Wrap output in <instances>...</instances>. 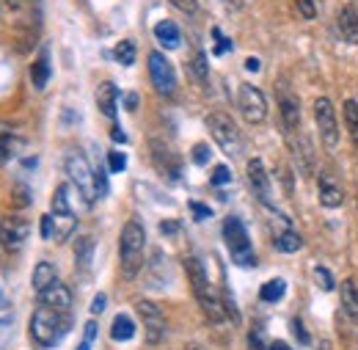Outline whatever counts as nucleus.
I'll return each mask as SVG.
<instances>
[{
	"label": "nucleus",
	"instance_id": "f3484780",
	"mask_svg": "<svg viewBox=\"0 0 358 350\" xmlns=\"http://www.w3.org/2000/svg\"><path fill=\"white\" fill-rule=\"evenodd\" d=\"M116 99H119V91H116V86L110 80L96 86V105H99V111L108 119H116Z\"/></svg>",
	"mask_w": 358,
	"mask_h": 350
},
{
	"label": "nucleus",
	"instance_id": "2f4dec72",
	"mask_svg": "<svg viewBox=\"0 0 358 350\" xmlns=\"http://www.w3.org/2000/svg\"><path fill=\"white\" fill-rule=\"evenodd\" d=\"M11 202H14V207H28V204H31V190H28L22 182H17V185L11 188Z\"/></svg>",
	"mask_w": 358,
	"mask_h": 350
},
{
	"label": "nucleus",
	"instance_id": "c756f323",
	"mask_svg": "<svg viewBox=\"0 0 358 350\" xmlns=\"http://www.w3.org/2000/svg\"><path fill=\"white\" fill-rule=\"evenodd\" d=\"M190 75L199 80V83H207V55L204 52H196L193 61H190Z\"/></svg>",
	"mask_w": 358,
	"mask_h": 350
},
{
	"label": "nucleus",
	"instance_id": "a18cd8bd",
	"mask_svg": "<svg viewBox=\"0 0 358 350\" xmlns=\"http://www.w3.org/2000/svg\"><path fill=\"white\" fill-rule=\"evenodd\" d=\"M105 307H108V298H105V295H96V298L91 301V314H102Z\"/></svg>",
	"mask_w": 358,
	"mask_h": 350
},
{
	"label": "nucleus",
	"instance_id": "0eeeda50",
	"mask_svg": "<svg viewBox=\"0 0 358 350\" xmlns=\"http://www.w3.org/2000/svg\"><path fill=\"white\" fill-rule=\"evenodd\" d=\"M237 108L248 125H262L268 119V99L265 94L251 83H243L237 91Z\"/></svg>",
	"mask_w": 358,
	"mask_h": 350
},
{
	"label": "nucleus",
	"instance_id": "b1692460",
	"mask_svg": "<svg viewBox=\"0 0 358 350\" xmlns=\"http://www.w3.org/2000/svg\"><path fill=\"white\" fill-rule=\"evenodd\" d=\"M52 281H58L55 265H50V262L36 265V270H34V290H36V293H42V290H47Z\"/></svg>",
	"mask_w": 358,
	"mask_h": 350
},
{
	"label": "nucleus",
	"instance_id": "864d4df0",
	"mask_svg": "<svg viewBox=\"0 0 358 350\" xmlns=\"http://www.w3.org/2000/svg\"><path fill=\"white\" fill-rule=\"evenodd\" d=\"M6 3H8L11 11H20V8H22V0H6Z\"/></svg>",
	"mask_w": 358,
	"mask_h": 350
},
{
	"label": "nucleus",
	"instance_id": "f704fd0d",
	"mask_svg": "<svg viewBox=\"0 0 358 350\" xmlns=\"http://www.w3.org/2000/svg\"><path fill=\"white\" fill-rule=\"evenodd\" d=\"M295 8L303 20H314L317 17V3L314 0H295Z\"/></svg>",
	"mask_w": 358,
	"mask_h": 350
},
{
	"label": "nucleus",
	"instance_id": "6e6d98bb",
	"mask_svg": "<svg viewBox=\"0 0 358 350\" xmlns=\"http://www.w3.org/2000/svg\"><path fill=\"white\" fill-rule=\"evenodd\" d=\"M322 350H331V345H322Z\"/></svg>",
	"mask_w": 358,
	"mask_h": 350
},
{
	"label": "nucleus",
	"instance_id": "f03ea898",
	"mask_svg": "<svg viewBox=\"0 0 358 350\" xmlns=\"http://www.w3.org/2000/svg\"><path fill=\"white\" fill-rule=\"evenodd\" d=\"M69 326H72L69 312H58V309H50L39 304V309L31 317V337L42 348H55L64 340V334L69 331Z\"/></svg>",
	"mask_w": 358,
	"mask_h": 350
},
{
	"label": "nucleus",
	"instance_id": "2eb2a0df",
	"mask_svg": "<svg viewBox=\"0 0 358 350\" xmlns=\"http://www.w3.org/2000/svg\"><path fill=\"white\" fill-rule=\"evenodd\" d=\"M39 304L50 309H58V312H69L72 309V293L66 290V284L52 281L47 290L39 293Z\"/></svg>",
	"mask_w": 358,
	"mask_h": 350
},
{
	"label": "nucleus",
	"instance_id": "7ed1b4c3",
	"mask_svg": "<svg viewBox=\"0 0 358 350\" xmlns=\"http://www.w3.org/2000/svg\"><path fill=\"white\" fill-rule=\"evenodd\" d=\"M143 251H146V232L138 220H127L119 237V257H122V273L124 279H135L143 267Z\"/></svg>",
	"mask_w": 358,
	"mask_h": 350
},
{
	"label": "nucleus",
	"instance_id": "20e7f679",
	"mask_svg": "<svg viewBox=\"0 0 358 350\" xmlns=\"http://www.w3.org/2000/svg\"><path fill=\"white\" fill-rule=\"evenodd\" d=\"M224 240L229 246V254L234 265L240 267H254L257 265V257H254V248H251V237L245 232V223L240 218H226L224 220Z\"/></svg>",
	"mask_w": 358,
	"mask_h": 350
},
{
	"label": "nucleus",
	"instance_id": "9b49d317",
	"mask_svg": "<svg viewBox=\"0 0 358 350\" xmlns=\"http://www.w3.org/2000/svg\"><path fill=\"white\" fill-rule=\"evenodd\" d=\"M28 234H31V226H28V220L25 218H20V216H8V218L0 220V243H3L6 248L17 251L20 246H25Z\"/></svg>",
	"mask_w": 358,
	"mask_h": 350
},
{
	"label": "nucleus",
	"instance_id": "412c9836",
	"mask_svg": "<svg viewBox=\"0 0 358 350\" xmlns=\"http://www.w3.org/2000/svg\"><path fill=\"white\" fill-rule=\"evenodd\" d=\"M339 295H342V309L348 312V317L358 323V287H356V281H353V279H348V281L342 284Z\"/></svg>",
	"mask_w": 358,
	"mask_h": 350
},
{
	"label": "nucleus",
	"instance_id": "f257e3e1",
	"mask_svg": "<svg viewBox=\"0 0 358 350\" xmlns=\"http://www.w3.org/2000/svg\"><path fill=\"white\" fill-rule=\"evenodd\" d=\"M185 270H187V279H190V287H193V295H196L199 307L204 309V314H207L213 323H221L226 317V304H224V298L215 293V287L210 284L207 267L201 265V260L187 257V260H185Z\"/></svg>",
	"mask_w": 358,
	"mask_h": 350
},
{
	"label": "nucleus",
	"instance_id": "6e6552de",
	"mask_svg": "<svg viewBox=\"0 0 358 350\" xmlns=\"http://www.w3.org/2000/svg\"><path fill=\"white\" fill-rule=\"evenodd\" d=\"M314 122H317V132L322 135V144L334 149L339 144V122H336V111L328 97L314 99Z\"/></svg>",
	"mask_w": 358,
	"mask_h": 350
},
{
	"label": "nucleus",
	"instance_id": "09e8293b",
	"mask_svg": "<svg viewBox=\"0 0 358 350\" xmlns=\"http://www.w3.org/2000/svg\"><path fill=\"white\" fill-rule=\"evenodd\" d=\"M245 69H248V72H259V58H248V61H245Z\"/></svg>",
	"mask_w": 358,
	"mask_h": 350
},
{
	"label": "nucleus",
	"instance_id": "58836bf2",
	"mask_svg": "<svg viewBox=\"0 0 358 350\" xmlns=\"http://www.w3.org/2000/svg\"><path fill=\"white\" fill-rule=\"evenodd\" d=\"M174 8H179L182 14H196L199 11V3L196 0H169Z\"/></svg>",
	"mask_w": 358,
	"mask_h": 350
},
{
	"label": "nucleus",
	"instance_id": "49530a36",
	"mask_svg": "<svg viewBox=\"0 0 358 350\" xmlns=\"http://www.w3.org/2000/svg\"><path fill=\"white\" fill-rule=\"evenodd\" d=\"M248 348H251V350H265V348H262V334H259L257 328H254V331H251V337H248Z\"/></svg>",
	"mask_w": 358,
	"mask_h": 350
},
{
	"label": "nucleus",
	"instance_id": "1a4fd4ad",
	"mask_svg": "<svg viewBox=\"0 0 358 350\" xmlns=\"http://www.w3.org/2000/svg\"><path fill=\"white\" fill-rule=\"evenodd\" d=\"M149 78H152V86L157 88L163 97H171L177 91V72H174L171 61L163 52L149 55Z\"/></svg>",
	"mask_w": 358,
	"mask_h": 350
},
{
	"label": "nucleus",
	"instance_id": "5701e85b",
	"mask_svg": "<svg viewBox=\"0 0 358 350\" xmlns=\"http://www.w3.org/2000/svg\"><path fill=\"white\" fill-rule=\"evenodd\" d=\"M52 223H55V234H52V237H55L58 243H64V240L75 232V223H78V220H75V213H52Z\"/></svg>",
	"mask_w": 358,
	"mask_h": 350
},
{
	"label": "nucleus",
	"instance_id": "6ab92c4d",
	"mask_svg": "<svg viewBox=\"0 0 358 350\" xmlns=\"http://www.w3.org/2000/svg\"><path fill=\"white\" fill-rule=\"evenodd\" d=\"M50 75H52V69H50V55H47V50H42V55L31 64V83H34V88H36V91H45Z\"/></svg>",
	"mask_w": 358,
	"mask_h": 350
},
{
	"label": "nucleus",
	"instance_id": "f8f14e48",
	"mask_svg": "<svg viewBox=\"0 0 358 350\" xmlns=\"http://www.w3.org/2000/svg\"><path fill=\"white\" fill-rule=\"evenodd\" d=\"M245 172H248V182H251V190L257 193V199L265 207H273V193H270V179H268V172H265V163L259 158H251L248 166H245Z\"/></svg>",
	"mask_w": 358,
	"mask_h": 350
},
{
	"label": "nucleus",
	"instance_id": "4c0bfd02",
	"mask_svg": "<svg viewBox=\"0 0 358 350\" xmlns=\"http://www.w3.org/2000/svg\"><path fill=\"white\" fill-rule=\"evenodd\" d=\"M229 182H231L229 166H215L213 169V185H229Z\"/></svg>",
	"mask_w": 358,
	"mask_h": 350
},
{
	"label": "nucleus",
	"instance_id": "c9c22d12",
	"mask_svg": "<svg viewBox=\"0 0 358 350\" xmlns=\"http://www.w3.org/2000/svg\"><path fill=\"white\" fill-rule=\"evenodd\" d=\"M94 340H96V323L89 320V323H86V328H83V342L78 345V350H91Z\"/></svg>",
	"mask_w": 358,
	"mask_h": 350
},
{
	"label": "nucleus",
	"instance_id": "ddd939ff",
	"mask_svg": "<svg viewBox=\"0 0 358 350\" xmlns=\"http://www.w3.org/2000/svg\"><path fill=\"white\" fill-rule=\"evenodd\" d=\"M278 113H281V125H284L287 135L301 132V102L289 91L278 94Z\"/></svg>",
	"mask_w": 358,
	"mask_h": 350
},
{
	"label": "nucleus",
	"instance_id": "37998d69",
	"mask_svg": "<svg viewBox=\"0 0 358 350\" xmlns=\"http://www.w3.org/2000/svg\"><path fill=\"white\" fill-rule=\"evenodd\" d=\"M94 182H96V199L105 196V193H108V179H105V174L96 172V174H94Z\"/></svg>",
	"mask_w": 358,
	"mask_h": 350
},
{
	"label": "nucleus",
	"instance_id": "aec40b11",
	"mask_svg": "<svg viewBox=\"0 0 358 350\" xmlns=\"http://www.w3.org/2000/svg\"><path fill=\"white\" fill-rule=\"evenodd\" d=\"M110 337L116 342H130L135 337V323L130 314H116L113 317V326H110Z\"/></svg>",
	"mask_w": 358,
	"mask_h": 350
},
{
	"label": "nucleus",
	"instance_id": "39448f33",
	"mask_svg": "<svg viewBox=\"0 0 358 350\" xmlns=\"http://www.w3.org/2000/svg\"><path fill=\"white\" fill-rule=\"evenodd\" d=\"M207 130L215 138V144L224 149L226 158H243V135L237 130V125L226 116V113H210L207 116Z\"/></svg>",
	"mask_w": 358,
	"mask_h": 350
},
{
	"label": "nucleus",
	"instance_id": "a878e982",
	"mask_svg": "<svg viewBox=\"0 0 358 350\" xmlns=\"http://www.w3.org/2000/svg\"><path fill=\"white\" fill-rule=\"evenodd\" d=\"M91 254H94V237L83 234L78 243H75V262L80 270H89L91 267Z\"/></svg>",
	"mask_w": 358,
	"mask_h": 350
},
{
	"label": "nucleus",
	"instance_id": "8fccbe9b",
	"mask_svg": "<svg viewBox=\"0 0 358 350\" xmlns=\"http://www.w3.org/2000/svg\"><path fill=\"white\" fill-rule=\"evenodd\" d=\"M110 135H113V141H119V144H124V141H127V135L122 132V127H113V132H110Z\"/></svg>",
	"mask_w": 358,
	"mask_h": 350
},
{
	"label": "nucleus",
	"instance_id": "79ce46f5",
	"mask_svg": "<svg viewBox=\"0 0 358 350\" xmlns=\"http://www.w3.org/2000/svg\"><path fill=\"white\" fill-rule=\"evenodd\" d=\"M292 328H295V337L303 342V345H309L312 340H309V334H306V328H303V323L301 320H292Z\"/></svg>",
	"mask_w": 358,
	"mask_h": 350
},
{
	"label": "nucleus",
	"instance_id": "9d476101",
	"mask_svg": "<svg viewBox=\"0 0 358 350\" xmlns=\"http://www.w3.org/2000/svg\"><path fill=\"white\" fill-rule=\"evenodd\" d=\"M135 312L141 314V323H143V331H146V342L149 345H157L163 342L166 337V317H163V309L152 301H138Z\"/></svg>",
	"mask_w": 358,
	"mask_h": 350
},
{
	"label": "nucleus",
	"instance_id": "423d86ee",
	"mask_svg": "<svg viewBox=\"0 0 358 350\" xmlns=\"http://www.w3.org/2000/svg\"><path fill=\"white\" fill-rule=\"evenodd\" d=\"M66 174L75 182V188L83 193L86 204H94V199H96V182H94V172H91L89 160L83 158V152H78V149H69L66 152Z\"/></svg>",
	"mask_w": 358,
	"mask_h": 350
},
{
	"label": "nucleus",
	"instance_id": "4468645a",
	"mask_svg": "<svg viewBox=\"0 0 358 350\" xmlns=\"http://www.w3.org/2000/svg\"><path fill=\"white\" fill-rule=\"evenodd\" d=\"M336 31L345 42L358 44V6L356 3H348L339 8L336 14Z\"/></svg>",
	"mask_w": 358,
	"mask_h": 350
},
{
	"label": "nucleus",
	"instance_id": "cd10ccee",
	"mask_svg": "<svg viewBox=\"0 0 358 350\" xmlns=\"http://www.w3.org/2000/svg\"><path fill=\"white\" fill-rule=\"evenodd\" d=\"M342 113H345V125H348V130L353 135V141L358 144V102L356 99H345Z\"/></svg>",
	"mask_w": 358,
	"mask_h": 350
},
{
	"label": "nucleus",
	"instance_id": "dca6fc26",
	"mask_svg": "<svg viewBox=\"0 0 358 350\" xmlns=\"http://www.w3.org/2000/svg\"><path fill=\"white\" fill-rule=\"evenodd\" d=\"M317 196H320V204L328 207V210H336V207L342 204V199H345L342 190H339V185L328 174L320 176V182H317Z\"/></svg>",
	"mask_w": 358,
	"mask_h": 350
},
{
	"label": "nucleus",
	"instance_id": "bb28decb",
	"mask_svg": "<svg viewBox=\"0 0 358 350\" xmlns=\"http://www.w3.org/2000/svg\"><path fill=\"white\" fill-rule=\"evenodd\" d=\"M14 146H17V132H14L11 125L0 122V163L14 155Z\"/></svg>",
	"mask_w": 358,
	"mask_h": 350
},
{
	"label": "nucleus",
	"instance_id": "de8ad7c7",
	"mask_svg": "<svg viewBox=\"0 0 358 350\" xmlns=\"http://www.w3.org/2000/svg\"><path fill=\"white\" fill-rule=\"evenodd\" d=\"M160 232H163V234H174V232H177V220H163V223H160Z\"/></svg>",
	"mask_w": 358,
	"mask_h": 350
},
{
	"label": "nucleus",
	"instance_id": "c85d7f7f",
	"mask_svg": "<svg viewBox=\"0 0 358 350\" xmlns=\"http://www.w3.org/2000/svg\"><path fill=\"white\" fill-rule=\"evenodd\" d=\"M52 213H72V204H69V185H61L52 196Z\"/></svg>",
	"mask_w": 358,
	"mask_h": 350
},
{
	"label": "nucleus",
	"instance_id": "ea45409f",
	"mask_svg": "<svg viewBox=\"0 0 358 350\" xmlns=\"http://www.w3.org/2000/svg\"><path fill=\"white\" fill-rule=\"evenodd\" d=\"M190 213H193V218L196 220H204L213 216V210L210 207H204V204H199V202H190Z\"/></svg>",
	"mask_w": 358,
	"mask_h": 350
},
{
	"label": "nucleus",
	"instance_id": "a211bd4d",
	"mask_svg": "<svg viewBox=\"0 0 358 350\" xmlns=\"http://www.w3.org/2000/svg\"><path fill=\"white\" fill-rule=\"evenodd\" d=\"M155 39L163 44V47H169V50H177L179 42H182L177 22H171V20H160V22L155 25Z\"/></svg>",
	"mask_w": 358,
	"mask_h": 350
},
{
	"label": "nucleus",
	"instance_id": "3c124183",
	"mask_svg": "<svg viewBox=\"0 0 358 350\" xmlns=\"http://www.w3.org/2000/svg\"><path fill=\"white\" fill-rule=\"evenodd\" d=\"M268 350H292L287 342H281V340H275V342H270V348Z\"/></svg>",
	"mask_w": 358,
	"mask_h": 350
},
{
	"label": "nucleus",
	"instance_id": "393cba45",
	"mask_svg": "<svg viewBox=\"0 0 358 350\" xmlns=\"http://www.w3.org/2000/svg\"><path fill=\"white\" fill-rule=\"evenodd\" d=\"M284 293H287V281H284V279H270V281L262 284L259 298H262L265 304H278V301L284 298Z\"/></svg>",
	"mask_w": 358,
	"mask_h": 350
},
{
	"label": "nucleus",
	"instance_id": "a19ab883",
	"mask_svg": "<svg viewBox=\"0 0 358 350\" xmlns=\"http://www.w3.org/2000/svg\"><path fill=\"white\" fill-rule=\"evenodd\" d=\"M213 36H215V55H224L226 50H229V47H231V42H229V39H224V36H221V31H218V28H215V31H213Z\"/></svg>",
	"mask_w": 358,
	"mask_h": 350
},
{
	"label": "nucleus",
	"instance_id": "4be33fe9",
	"mask_svg": "<svg viewBox=\"0 0 358 350\" xmlns=\"http://www.w3.org/2000/svg\"><path fill=\"white\" fill-rule=\"evenodd\" d=\"M275 248H278L281 254H295V251H301V248H303V240H301V234H298L295 229H289V226H287V229L278 234Z\"/></svg>",
	"mask_w": 358,
	"mask_h": 350
},
{
	"label": "nucleus",
	"instance_id": "473e14b6",
	"mask_svg": "<svg viewBox=\"0 0 358 350\" xmlns=\"http://www.w3.org/2000/svg\"><path fill=\"white\" fill-rule=\"evenodd\" d=\"M314 281H317V284H320L325 293H328V290H334V276H331V273H328L322 265H317V267H314Z\"/></svg>",
	"mask_w": 358,
	"mask_h": 350
},
{
	"label": "nucleus",
	"instance_id": "e433bc0d",
	"mask_svg": "<svg viewBox=\"0 0 358 350\" xmlns=\"http://www.w3.org/2000/svg\"><path fill=\"white\" fill-rule=\"evenodd\" d=\"M108 166H110L113 174H122V172L127 169V158H124L122 152H110V155H108Z\"/></svg>",
	"mask_w": 358,
	"mask_h": 350
},
{
	"label": "nucleus",
	"instance_id": "7c9ffc66",
	"mask_svg": "<svg viewBox=\"0 0 358 350\" xmlns=\"http://www.w3.org/2000/svg\"><path fill=\"white\" fill-rule=\"evenodd\" d=\"M113 55H116V61H119V64L133 66L135 64V44L133 42H119L116 44V50H113Z\"/></svg>",
	"mask_w": 358,
	"mask_h": 350
},
{
	"label": "nucleus",
	"instance_id": "c03bdc74",
	"mask_svg": "<svg viewBox=\"0 0 358 350\" xmlns=\"http://www.w3.org/2000/svg\"><path fill=\"white\" fill-rule=\"evenodd\" d=\"M52 234H55V223H52V216H45V218H42V237H45V240H50Z\"/></svg>",
	"mask_w": 358,
	"mask_h": 350
},
{
	"label": "nucleus",
	"instance_id": "603ef678",
	"mask_svg": "<svg viewBox=\"0 0 358 350\" xmlns=\"http://www.w3.org/2000/svg\"><path fill=\"white\" fill-rule=\"evenodd\" d=\"M224 3H226V8H234V11L243 8V0H224Z\"/></svg>",
	"mask_w": 358,
	"mask_h": 350
},
{
	"label": "nucleus",
	"instance_id": "5fc2aeb1",
	"mask_svg": "<svg viewBox=\"0 0 358 350\" xmlns=\"http://www.w3.org/2000/svg\"><path fill=\"white\" fill-rule=\"evenodd\" d=\"M135 105H138V97H135V94H130V97H127V108H130V111H135Z\"/></svg>",
	"mask_w": 358,
	"mask_h": 350
},
{
	"label": "nucleus",
	"instance_id": "72a5a7b5",
	"mask_svg": "<svg viewBox=\"0 0 358 350\" xmlns=\"http://www.w3.org/2000/svg\"><path fill=\"white\" fill-rule=\"evenodd\" d=\"M190 158H193L196 166H207L210 163V146L207 144H196L193 152H190Z\"/></svg>",
	"mask_w": 358,
	"mask_h": 350
}]
</instances>
